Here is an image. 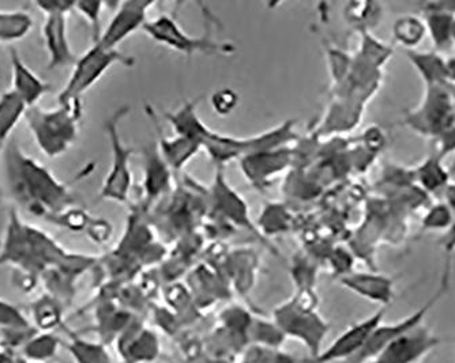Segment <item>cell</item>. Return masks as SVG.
Returning a JSON list of instances; mask_svg holds the SVG:
<instances>
[{
	"mask_svg": "<svg viewBox=\"0 0 455 363\" xmlns=\"http://www.w3.org/2000/svg\"><path fill=\"white\" fill-rule=\"evenodd\" d=\"M315 290H298L295 296L273 311V321L286 339L299 340L309 352V359L318 357L330 332L326 320L318 313Z\"/></svg>",
	"mask_w": 455,
	"mask_h": 363,
	"instance_id": "cell-1",
	"label": "cell"
},
{
	"mask_svg": "<svg viewBox=\"0 0 455 363\" xmlns=\"http://www.w3.org/2000/svg\"><path fill=\"white\" fill-rule=\"evenodd\" d=\"M25 117L41 152L47 157L56 158L68 152L78 137L81 99L59 102V108L55 111H44L35 107L28 109Z\"/></svg>",
	"mask_w": 455,
	"mask_h": 363,
	"instance_id": "cell-2",
	"label": "cell"
},
{
	"mask_svg": "<svg viewBox=\"0 0 455 363\" xmlns=\"http://www.w3.org/2000/svg\"><path fill=\"white\" fill-rule=\"evenodd\" d=\"M12 153L15 189L18 196H24L25 201H30L33 211L38 209L43 214L47 209H59L68 204L70 199L68 188L58 183L44 166L20 154L18 148Z\"/></svg>",
	"mask_w": 455,
	"mask_h": 363,
	"instance_id": "cell-3",
	"label": "cell"
},
{
	"mask_svg": "<svg viewBox=\"0 0 455 363\" xmlns=\"http://www.w3.org/2000/svg\"><path fill=\"white\" fill-rule=\"evenodd\" d=\"M116 63L132 67L134 59L127 58L117 50L102 47L100 43H93L84 55L76 59L70 79L59 94V102L81 99L82 94L93 88L104 74Z\"/></svg>",
	"mask_w": 455,
	"mask_h": 363,
	"instance_id": "cell-4",
	"label": "cell"
},
{
	"mask_svg": "<svg viewBox=\"0 0 455 363\" xmlns=\"http://www.w3.org/2000/svg\"><path fill=\"white\" fill-rule=\"evenodd\" d=\"M455 88L438 84L426 88L420 108L406 117L411 130L426 137L439 138L455 127Z\"/></svg>",
	"mask_w": 455,
	"mask_h": 363,
	"instance_id": "cell-5",
	"label": "cell"
},
{
	"mask_svg": "<svg viewBox=\"0 0 455 363\" xmlns=\"http://www.w3.org/2000/svg\"><path fill=\"white\" fill-rule=\"evenodd\" d=\"M127 114L129 109L120 108L106 122V131L112 148V165L102 184L100 196L101 199L117 203L129 201L130 189L132 185V155L134 150L123 143L119 132L120 120Z\"/></svg>",
	"mask_w": 455,
	"mask_h": 363,
	"instance_id": "cell-6",
	"label": "cell"
},
{
	"mask_svg": "<svg viewBox=\"0 0 455 363\" xmlns=\"http://www.w3.org/2000/svg\"><path fill=\"white\" fill-rule=\"evenodd\" d=\"M450 271H451V263L446 262L438 291H436L423 306H420L418 311L406 316L405 319H401L400 321H395V323L393 324H380V326L372 332V335H371L364 349H363L354 359L349 360V362H370V360L374 359L388 343H391L393 340L398 339V337L403 336V335L408 334V332L413 331V329L418 328V327L423 326V321L427 314L432 311V308H435L436 304L443 298L444 294L449 290L450 276H451Z\"/></svg>",
	"mask_w": 455,
	"mask_h": 363,
	"instance_id": "cell-7",
	"label": "cell"
},
{
	"mask_svg": "<svg viewBox=\"0 0 455 363\" xmlns=\"http://www.w3.org/2000/svg\"><path fill=\"white\" fill-rule=\"evenodd\" d=\"M153 40L160 43L161 45L171 48L176 52L184 53L186 56H193L196 53H231L234 47L225 43H216L211 37V33L204 37H193L188 35L186 30L179 27L178 20L171 15H160L157 20H148L143 27Z\"/></svg>",
	"mask_w": 455,
	"mask_h": 363,
	"instance_id": "cell-8",
	"label": "cell"
},
{
	"mask_svg": "<svg viewBox=\"0 0 455 363\" xmlns=\"http://www.w3.org/2000/svg\"><path fill=\"white\" fill-rule=\"evenodd\" d=\"M386 311L387 308H380L367 319L350 326L326 349L322 350L318 357L303 360V363H334L354 359L364 349L372 332L383 323Z\"/></svg>",
	"mask_w": 455,
	"mask_h": 363,
	"instance_id": "cell-9",
	"label": "cell"
},
{
	"mask_svg": "<svg viewBox=\"0 0 455 363\" xmlns=\"http://www.w3.org/2000/svg\"><path fill=\"white\" fill-rule=\"evenodd\" d=\"M441 343V337L427 327L420 326L393 340L367 363H418Z\"/></svg>",
	"mask_w": 455,
	"mask_h": 363,
	"instance_id": "cell-10",
	"label": "cell"
},
{
	"mask_svg": "<svg viewBox=\"0 0 455 363\" xmlns=\"http://www.w3.org/2000/svg\"><path fill=\"white\" fill-rule=\"evenodd\" d=\"M155 2H123L119 4V9L115 12L107 29L102 33L97 43L108 50H116L117 45L134 35L135 32L148 24V12L153 7Z\"/></svg>",
	"mask_w": 455,
	"mask_h": 363,
	"instance_id": "cell-11",
	"label": "cell"
},
{
	"mask_svg": "<svg viewBox=\"0 0 455 363\" xmlns=\"http://www.w3.org/2000/svg\"><path fill=\"white\" fill-rule=\"evenodd\" d=\"M68 10L45 14L44 27H43V37H44L45 48H47L48 70L68 67L76 64V56L71 51L70 41L68 36Z\"/></svg>",
	"mask_w": 455,
	"mask_h": 363,
	"instance_id": "cell-12",
	"label": "cell"
},
{
	"mask_svg": "<svg viewBox=\"0 0 455 363\" xmlns=\"http://www.w3.org/2000/svg\"><path fill=\"white\" fill-rule=\"evenodd\" d=\"M291 162V153L286 148L251 153L242 157V169L252 185L263 189L275 181Z\"/></svg>",
	"mask_w": 455,
	"mask_h": 363,
	"instance_id": "cell-13",
	"label": "cell"
},
{
	"mask_svg": "<svg viewBox=\"0 0 455 363\" xmlns=\"http://www.w3.org/2000/svg\"><path fill=\"white\" fill-rule=\"evenodd\" d=\"M347 290L371 303L388 308L395 298V280L379 272H350L339 278Z\"/></svg>",
	"mask_w": 455,
	"mask_h": 363,
	"instance_id": "cell-14",
	"label": "cell"
},
{
	"mask_svg": "<svg viewBox=\"0 0 455 363\" xmlns=\"http://www.w3.org/2000/svg\"><path fill=\"white\" fill-rule=\"evenodd\" d=\"M10 63H12V93L20 97L28 109L35 108L41 97H44L48 91H51V84L38 78L22 61L15 50H12L10 53Z\"/></svg>",
	"mask_w": 455,
	"mask_h": 363,
	"instance_id": "cell-15",
	"label": "cell"
},
{
	"mask_svg": "<svg viewBox=\"0 0 455 363\" xmlns=\"http://www.w3.org/2000/svg\"><path fill=\"white\" fill-rule=\"evenodd\" d=\"M423 10L427 33L431 37L436 52H449L452 48L451 24L455 14L436 6L435 2L424 4Z\"/></svg>",
	"mask_w": 455,
	"mask_h": 363,
	"instance_id": "cell-16",
	"label": "cell"
},
{
	"mask_svg": "<svg viewBox=\"0 0 455 363\" xmlns=\"http://www.w3.org/2000/svg\"><path fill=\"white\" fill-rule=\"evenodd\" d=\"M415 183L427 195H441L444 193L447 186L450 185V172L444 163L442 162L441 155H429L420 165L413 169Z\"/></svg>",
	"mask_w": 455,
	"mask_h": 363,
	"instance_id": "cell-17",
	"label": "cell"
},
{
	"mask_svg": "<svg viewBox=\"0 0 455 363\" xmlns=\"http://www.w3.org/2000/svg\"><path fill=\"white\" fill-rule=\"evenodd\" d=\"M409 61L423 78L426 88L449 83L447 76V59L439 52H418L406 51Z\"/></svg>",
	"mask_w": 455,
	"mask_h": 363,
	"instance_id": "cell-18",
	"label": "cell"
},
{
	"mask_svg": "<svg viewBox=\"0 0 455 363\" xmlns=\"http://www.w3.org/2000/svg\"><path fill=\"white\" fill-rule=\"evenodd\" d=\"M213 196L216 201L217 209L227 216L228 218L236 222L240 226H250L252 232L251 224H250V218H248V209L245 206L244 201L237 195L236 192L232 191L228 186L227 181L222 178L221 173L219 172V178H216V183L213 186Z\"/></svg>",
	"mask_w": 455,
	"mask_h": 363,
	"instance_id": "cell-19",
	"label": "cell"
},
{
	"mask_svg": "<svg viewBox=\"0 0 455 363\" xmlns=\"http://www.w3.org/2000/svg\"><path fill=\"white\" fill-rule=\"evenodd\" d=\"M170 184L168 163L161 155L160 148L149 147L145 154V189L148 198H158Z\"/></svg>",
	"mask_w": 455,
	"mask_h": 363,
	"instance_id": "cell-20",
	"label": "cell"
},
{
	"mask_svg": "<svg viewBox=\"0 0 455 363\" xmlns=\"http://www.w3.org/2000/svg\"><path fill=\"white\" fill-rule=\"evenodd\" d=\"M132 340L127 347L129 363H150L161 357L160 339L152 329L140 324V328L132 332Z\"/></svg>",
	"mask_w": 455,
	"mask_h": 363,
	"instance_id": "cell-21",
	"label": "cell"
},
{
	"mask_svg": "<svg viewBox=\"0 0 455 363\" xmlns=\"http://www.w3.org/2000/svg\"><path fill=\"white\" fill-rule=\"evenodd\" d=\"M201 145L188 139V138L180 137L176 135L175 138H164L160 134V153L163 155L165 162L168 163L170 168L173 170H179L183 168L196 153L201 150Z\"/></svg>",
	"mask_w": 455,
	"mask_h": 363,
	"instance_id": "cell-22",
	"label": "cell"
},
{
	"mask_svg": "<svg viewBox=\"0 0 455 363\" xmlns=\"http://www.w3.org/2000/svg\"><path fill=\"white\" fill-rule=\"evenodd\" d=\"M427 33L426 22L418 15L406 14L395 20L393 25V37L395 43L406 48V51H415L423 43Z\"/></svg>",
	"mask_w": 455,
	"mask_h": 363,
	"instance_id": "cell-23",
	"label": "cell"
},
{
	"mask_svg": "<svg viewBox=\"0 0 455 363\" xmlns=\"http://www.w3.org/2000/svg\"><path fill=\"white\" fill-rule=\"evenodd\" d=\"M33 28V18L27 12H0V44L24 38Z\"/></svg>",
	"mask_w": 455,
	"mask_h": 363,
	"instance_id": "cell-24",
	"label": "cell"
},
{
	"mask_svg": "<svg viewBox=\"0 0 455 363\" xmlns=\"http://www.w3.org/2000/svg\"><path fill=\"white\" fill-rule=\"evenodd\" d=\"M455 219V212L444 201H436L426 207L423 217H421V232H442L446 233Z\"/></svg>",
	"mask_w": 455,
	"mask_h": 363,
	"instance_id": "cell-25",
	"label": "cell"
},
{
	"mask_svg": "<svg viewBox=\"0 0 455 363\" xmlns=\"http://www.w3.org/2000/svg\"><path fill=\"white\" fill-rule=\"evenodd\" d=\"M285 340V335L275 326V321L270 323L255 317L252 319L251 326L248 329V343L281 349Z\"/></svg>",
	"mask_w": 455,
	"mask_h": 363,
	"instance_id": "cell-26",
	"label": "cell"
},
{
	"mask_svg": "<svg viewBox=\"0 0 455 363\" xmlns=\"http://www.w3.org/2000/svg\"><path fill=\"white\" fill-rule=\"evenodd\" d=\"M240 363H303L293 355L288 354L275 347L260 346V344H248L244 351L240 354Z\"/></svg>",
	"mask_w": 455,
	"mask_h": 363,
	"instance_id": "cell-27",
	"label": "cell"
},
{
	"mask_svg": "<svg viewBox=\"0 0 455 363\" xmlns=\"http://www.w3.org/2000/svg\"><path fill=\"white\" fill-rule=\"evenodd\" d=\"M347 14L352 24H356L357 29L371 32V27L382 17V6L377 4H352L347 6Z\"/></svg>",
	"mask_w": 455,
	"mask_h": 363,
	"instance_id": "cell-28",
	"label": "cell"
},
{
	"mask_svg": "<svg viewBox=\"0 0 455 363\" xmlns=\"http://www.w3.org/2000/svg\"><path fill=\"white\" fill-rule=\"evenodd\" d=\"M102 7H104V4H101V2H76V4H74V10H78L79 14L89 20V24L93 29L94 43H97L101 37L100 18L102 14Z\"/></svg>",
	"mask_w": 455,
	"mask_h": 363,
	"instance_id": "cell-29",
	"label": "cell"
},
{
	"mask_svg": "<svg viewBox=\"0 0 455 363\" xmlns=\"http://www.w3.org/2000/svg\"><path fill=\"white\" fill-rule=\"evenodd\" d=\"M239 104V96L231 89H221L212 96V107L219 114H232Z\"/></svg>",
	"mask_w": 455,
	"mask_h": 363,
	"instance_id": "cell-30",
	"label": "cell"
},
{
	"mask_svg": "<svg viewBox=\"0 0 455 363\" xmlns=\"http://www.w3.org/2000/svg\"><path fill=\"white\" fill-rule=\"evenodd\" d=\"M331 265H333L334 275L342 278L347 273L354 272V257L347 250L339 249L334 253Z\"/></svg>",
	"mask_w": 455,
	"mask_h": 363,
	"instance_id": "cell-31",
	"label": "cell"
},
{
	"mask_svg": "<svg viewBox=\"0 0 455 363\" xmlns=\"http://www.w3.org/2000/svg\"><path fill=\"white\" fill-rule=\"evenodd\" d=\"M439 244L443 248L447 259H451V255L455 252V219L450 229L442 234Z\"/></svg>",
	"mask_w": 455,
	"mask_h": 363,
	"instance_id": "cell-32",
	"label": "cell"
},
{
	"mask_svg": "<svg viewBox=\"0 0 455 363\" xmlns=\"http://www.w3.org/2000/svg\"><path fill=\"white\" fill-rule=\"evenodd\" d=\"M444 201L451 207L452 211L455 212V183H450L446 191L443 193Z\"/></svg>",
	"mask_w": 455,
	"mask_h": 363,
	"instance_id": "cell-33",
	"label": "cell"
},
{
	"mask_svg": "<svg viewBox=\"0 0 455 363\" xmlns=\"http://www.w3.org/2000/svg\"><path fill=\"white\" fill-rule=\"evenodd\" d=\"M447 76L449 83L455 88V58L447 59Z\"/></svg>",
	"mask_w": 455,
	"mask_h": 363,
	"instance_id": "cell-34",
	"label": "cell"
},
{
	"mask_svg": "<svg viewBox=\"0 0 455 363\" xmlns=\"http://www.w3.org/2000/svg\"><path fill=\"white\" fill-rule=\"evenodd\" d=\"M451 41H452V45L455 44V17H454V20H452V24H451Z\"/></svg>",
	"mask_w": 455,
	"mask_h": 363,
	"instance_id": "cell-35",
	"label": "cell"
},
{
	"mask_svg": "<svg viewBox=\"0 0 455 363\" xmlns=\"http://www.w3.org/2000/svg\"><path fill=\"white\" fill-rule=\"evenodd\" d=\"M0 147H2V143H0Z\"/></svg>",
	"mask_w": 455,
	"mask_h": 363,
	"instance_id": "cell-36",
	"label": "cell"
}]
</instances>
